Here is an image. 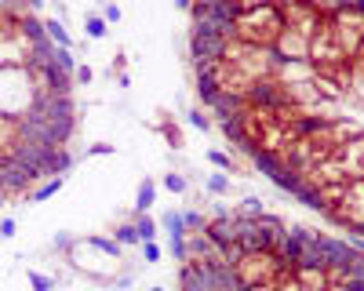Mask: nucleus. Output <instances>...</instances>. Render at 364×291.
<instances>
[{
  "instance_id": "1a4fd4ad",
  "label": "nucleus",
  "mask_w": 364,
  "mask_h": 291,
  "mask_svg": "<svg viewBox=\"0 0 364 291\" xmlns=\"http://www.w3.org/2000/svg\"><path fill=\"white\" fill-rule=\"evenodd\" d=\"M91 248H95V251H102L109 262H124V248H120L113 237H106V233H87V237H84Z\"/></svg>"
},
{
  "instance_id": "bb28decb",
  "label": "nucleus",
  "mask_w": 364,
  "mask_h": 291,
  "mask_svg": "<svg viewBox=\"0 0 364 291\" xmlns=\"http://www.w3.org/2000/svg\"><path fill=\"white\" fill-rule=\"evenodd\" d=\"M91 80H95V70H91V66H84V62H80V66H77V73H73V84H84V87H87Z\"/></svg>"
},
{
  "instance_id": "f8f14e48",
  "label": "nucleus",
  "mask_w": 364,
  "mask_h": 291,
  "mask_svg": "<svg viewBox=\"0 0 364 291\" xmlns=\"http://www.w3.org/2000/svg\"><path fill=\"white\" fill-rule=\"evenodd\" d=\"M182 215V229H186V237H197V233H204L208 226V215L197 212V208H186V212H178Z\"/></svg>"
},
{
  "instance_id": "9d476101",
  "label": "nucleus",
  "mask_w": 364,
  "mask_h": 291,
  "mask_svg": "<svg viewBox=\"0 0 364 291\" xmlns=\"http://www.w3.org/2000/svg\"><path fill=\"white\" fill-rule=\"evenodd\" d=\"M262 212H266V204H262V197H259V193H248V197L233 208V215H237V219H259Z\"/></svg>"
},
{
  "instance_id": "f03ea898",
  "label": "nucleus",
  "mask_w": 364,
  "mask_h": 291,
  "mask_svg": "<svg viewBox=\"0 0 364 291\" xmlns=\"http://www.w3.org/2000/svg\"><path fill=\"white\" fill-rule=\"evenodd\" d=\"M37 84H33V73L26 66L18 70H0V116H22L37 106Z\"/></svg>"
},
{
  "instance_id": "dca6fc26",
  "label": "nucleus",
  "mask_w": 364,
  "mask_h": 291,
  "mask_svg": "<svg viewBox=\"0 0 364 291\" xmlns=\"http://www.w3.org/2000/svg\"><path fill=\"white\" fill-rule=\"evenodd\" d=\"M157 226L168 229V241H186V229H182V215L178 212H164Z\"/></svg>"
},
{
  "instance_id": "7ed1b4c3",
  "label": "nucleus",
  "mask_w": 364,
  "mask_h": 291,
  "mask_svg": "<svg viewBox=\"0 0 364 291\" xmlns=\"http://www.w3.org/2000/svg\"><path fill=\"white\" fill-rule=\"evenodd\" d=\"M281 258L273 251H240V258L230 266L240 287H255V284H273L281 277Z\"/></svg>"
},
{
  "instance_id": "b1692460",
  "label": "nucleus",
  "mask_w": 364,
  "mask_h": 291,
  "mask_svg": "<svg viewBox=\"0 0 364 291\" xmlns=\"http://www.w3.org/2000/svg\"><path fill=\"white\" fill-rule=\"evenodd\" d=\"M273 287H277V291H310V287H302V284L291 277V270H281V277L273 280Z\"/></svg>"
},
{
  "instance_id": "cd10ccee",
  "label": "nucleus",
  "mask_w": 364,
  "mask_h": 291,
  "mask_svg": "<svg viewBox=\"0 0 364 291\" xmlns=\"http://www.w3.org/2000/svg\"><path fill=\"white\" fill-rule=\"evenodd\" d=\"M168 251L175 262H186V241H168Z\"/></svg>"
},
{
  "instance_id": "c756f323",
  "label": "nucleus",
  "mask_w": 364,
  "mask_h": 291,
  "mask_svg": "<svg viewBox=\"0 0 364 291\" xmlns=\"http://www.w3.org/2000/svg\"><path fill=\"white\" fill-rule=\"evenodd\" d=\"M324 291H357V287H350V284H324Z\"/></svg>"
},
{
  "instance_id": "f257e3e1",
  "label": "nucleus",
  "mask_w": 364,
  "mask_h": 291,
  "mask_svg": "<svg viewBox=\"0 0 364 291\" xmlns=\"http://www.w3.org/2000/svg\"><path fill=\"white\" fill-rule=\"evenodd\" d=\"M284 33V22H281V11L277 4H233V22H230V37L240 40V44H252V48H273Z\"/></svg>"
},
{
  "instance_id": "7c9ffc66",
  "label": "nucleus",
  "mask_w": 364,
  "mask_h": 291,
  "mask_svg": "<svg viewBox=\"0 0 364 291\" xmlns=\"http://www.w3.org/2000/svg\"><path fill=\"white\" fill-rule=\"evenodd\" d=\"M149 291H164V287H161V284H154V287H149Z\"/></svg>"
},
{
  "instance_id": "a878e982",
  "label": "nucleus",
  "mask_w": 364,
  "mask_h": 291,
  "mask_svg": "<svg viewBox=\"0 0 364 291\" xmlns=\"http://www.w3.org/2000/svg\"><path fill=\"white\" fill-rule=\"evenodd\" d=\"M106 153L113 157V153H117V146H109V142H95V146H87L80 157H106Z\"/></svg>"
},
{
  "instance_id": "4be33fe9",
  "label": "nucleus",
  "mask_w": 364,
  "mask_h": 291,
  "mask_svg": "<svg viewBox=\"0 0 364 291\" xmlns=\"http://www.w3.org/2000/svg\"><path fill=\"white\" fill-rule=\"evenodd\" d=\"M161 135H164V138L171 142V150H182V146H186V138H182V128H178V124L171 121V116H168V121L161 124Z\"/></svg>"
},
{
  "instance_id": "6ab92c4d",
  "label": "nucleus",
  "mask_w": 364,
  "mask_h": 291,
  "mask_svg": "<svg viewBox=\"0 0 364 291\" xmlns=\"http://www.w3.org/2000/svg\"><path fill=\"white\" fill-rule=\"evenodd\" d=\"M182 121H186V128H197V131H211V116L200 109V106H190L186 109V116H182Z\"/></svg>"
},
{
  "instance_id": "412c9836",
  "label": "nucleus",
  "mask_w": 364,
  "mask_h": 291,
  "mask_svg": "<svg viewBox=\"0 0 364 291\" xmlns=\"http://www.w3.org/2000/svg\"><path fill=\"white\" fill-rule=\"evenodd\" d=\"M26 280L33 291H55V277L51 273H41V270H26Z\"/></svg>"
},
{
  "instance_id": "aec40b11",
  "label": "nucleus",
  "mask_w": 364,
  "mask_h": 291,
  "mask_svg": "<svg viewBox=\"0 0 364 291\" xmlns=\"http://www.w3.org/2000/svg\"><path fill=\"white\" fill-rule=\"evenodd\" d=\"M161 186H164L168 193H178V197H186V193H190V182H186V175H178V171H168L164 179H161Z\"/></svg>"
},
{
  "instance_id": "20e7f679",
  "label": "nucleus",
  "mask_w": 364,
  "mask_h": 291,
  "mask_svg": "<svg viewBox=\"0 0 364 291\" xmlns=\"http://www.w3.org/2000/svg\"><path fill=\"white\" fill-rule=\"evenodd\" d=\"M324 219L336 222L343 233H364V179L346 182L339 204H336V208H328Z\"/></svg>"
},
{
  "instance_id": "a211bd4d",
  "label": "nucleus",
  "mask_w": 364,
  "mask_h": 291,
  "mask_svg": "<svg viewBox=\"0 0 364 291\" xmlns=\"http://www.w3.org/2000/svg\"><path fill=\"white\" fill-rule=\"evenodd\" d=\"M204 157H208V164H211V168L223 171V175H226V171H240V168H237V160H233L226 150H208Z\"/></svg>"
},
{
  "instance_id": "393cba45",
  "label": "nucleus",
  "mask_w": 364,
  "mask_h": 291,
  "mask_svg": "<svg viewBox=\"0 0 364 291\" xmlns=\"http://www.w3.org/2000/svg\"><path fill=\"white\" fill-rule=\"evenodd\" d=\"M99 18H102L106 26H117L120 18H124V11H120L117 4H102V8H99Z\"/></svg>"
},
{
  "instance_id": "ddd939ff",
  "label": "nucleus",
  "mask_w": 364,
  "mask_h": 291,
  "mask_svg": "<svg viewBox=\"0 0 364 291\" xmlns=\"http://www.w3.org/2000/svg\"><path fill=\"white\" fill-rule=\"evenodd\" d=\"M128 219H132V226L139 233V244L142 241H157V219L154 215H128Z\"/></svg>"
},
{
  "instance_id": "0eeeda50",
  "label": "nucleus",
  "mask_w": 364,
  "mask_h": 291,
  "mask_svg": "<svg viewBox=\"0 0 364 291\" xmlns=\"http://www.w3.org/2000/svg\"><path fill=\"white\" fill-rule=\"evenodd\" d=\"M22 146V121L18 116H0V160H11Z\"/></svg>"
},
{
  "instance_id": "f3484780",
  "label": "nucleus",
  "mask_w": 364,
  "mask_h": 291,
  "mask_svg": "<svg viewBox=\"0 0 364 291\" xmlns=\"http://www.w3.org/2000/svg\"><path fill=\"white\" fill-rule=\"evenodd\" d=\"M109 237L120 244V248H139V233H135V226H132V219L128 222H120L113 233H109Z\"/></svg>"
},
{
  "instance_id": "39448f33",
  "label": "nucleus",
  "mask_w": 364,
  "mask_h": 291,
  "mask_svg": "<svg viewBox=\"0 0 364 291\" xmlns=\"http://www.w3.org/2000/svg\"><path fill=\"white\" fill-rule=\"evenodd\" d=\"M336 164L343 168V175H346L350 182L364 179V138L360 135H353V138L343 142V150L336 153Z\"/></svg>"
},
{
  "instance_id": "2eb2a0df",
  "label": "nucleus",
  "mask_w": 364,
  "mask_h": 291,
  "mask_svg": "<svg viewBox=\"0 0 364 291\" xmlns=\"http://www.w3.org/2000/svg\"><path fill=\"white\" fill-rule=\"evenodd\" d=\"M204 190H208L211 197H226V193L233 190V179H230V175H223V171H211L208 182H204Z\"/></svg>"
},
{
  "instance_id": "423d86ee",
  "label": "nucleus",
  "mask_w": 364,
  "mask_h": 291,
  "mask_svg": "<svg viewBox=\"0 0 364 291\" xmlns=\"http://www.w3.org/2000/svg\"><path fill=\"white\" fill-rule=\"evenodd\" d=\"M204 237L215 244V248H233L237 244V215L230 212V215H219V219H208V226H204Z\"/></svg>"
},
{
  "instance_id": "4468645a",
  "label": "nucleus",
  "mask_w": 364,
  "mask_h": 291,
  "mask_svg": "<svg viewBox=\"0 0 364 291\" xmlns=\"http://www.w3.org/2000/svg\"><path fill=\"white\" fill-rule=\"evenodd\" d=\"M84 33H87V40H106L109 37V26L99 18V11H87L84 15Z\"/></svg>"
},
{
  "instance_id": "5701e85b",
  "label": "nucleus",
  "mask_w": 364,
  "mask_h": 291,
  "mask_svg": "<svg viewBox=\"0 0 364 291\" xmlns=\"http://www.w3.org/2000/svg\"><path fill=\"white\" fill-rule=\"evenodd\" d=\"M139 258L154 266V262H161V258H164V251H161V244H157V241H142V244H139Z\"/></svg>"
},
{
  "instance_id": "c85d7f7f",
  "label": "nucleus",
  "mask_w": 364,
  "mask_h": 291,
  "mask_svg": "<svg viewBox=\"0 0 364 291\" xmlns=\"http://www.w3.org/2000/svg\"><path fill=\"white\" fill-rule=\"evenodd\" d=\"M15 229H18L15 219H0V241H11V237H15Z\"/></svg>"
},
{
  "instance_id": "9b49d317",
  "label": "nucleus",
  "mask_w": 364,
  "mask_h": 291,
  "mask_svg": "<svg viewBox=\"0 0 364 291\" xmlns=\"http://www.w3.org/2000/svg\"><path fill=\"white\" fill-rule=\"evenodd\" d=\"M63 186H66V179H48V182H41L37 190H29V193H26L22 200H26V204H41V200H48V197H55V193H58V190H63Z\"/></svg>"
},
{
  "instance_id": "6e6552de",
  "label": "nucleus",
  "mask_w": 364,
  "mask_h": 291,
  "mask_svg": "<svg viewBox=\"0 0 364 291\" xmlns=\"http://www.w3.org/2000/svg\"><path fill=\"white\" fill-rule=\"evenodd\" d=\"M154 204H157V182L154 179H142L139 182V193H135V204H132V215H149Z\"/></svg>"
}]
</instances>
